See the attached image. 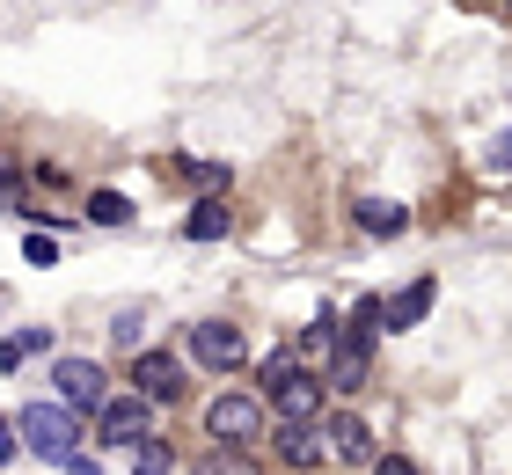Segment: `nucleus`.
I'll return each mask as SVG.
<instances>
[{"label":"nucleus","instance_id":"f257e3e1","mask_svg":"<svg viewBox=\"0 0 512 475\" xmlns=\"http://www.w3.org/2000/svg\"><path fill=\"white\" fill-rule=\"evenodd\" d=\"M256 388L278 417H322V395H330V380L300 366V351H271L264 366H256Z\"/></svg>","mask_w":512,"mask_h":475},{"label":"nucleus","instance_id":"f03ea898","mask_svg":"<svg viewBox=\"0 0 512 475\" xmlns=\"http://www.w3.org/2000/svg\"><path fill=\"white\" fill-rule=\"evenodd\" d=\"M15 439L30 446V454H44V461H74L81 454V417L66 410V402H22V417H15Z\"/></svg>","mask_w":512,"mask_h":475},{"label":"nucleus","instance_id":"7ed1b4c3","mask_svg":"<svg viewBox=\"0 0 512 475\" xmlns=\"http://www.w3.org/2000/svg\"><path fill=\"white\" fill-rule=\"evenodd\" d=\"M374 337H381V307H374V300H359V307H352V329L337 337V359L322 366V380H330L337 395H359V388H366V359H374Z\"/></svg>","mask_w":512,"mask_h":475},{"label":"nucleus","instance_id":"20e7f679","mask_svg":"<svg viewBox=\"0 0 512 475\" xmlns=\"http://www.w3.org/2000/svg\"><path fill=\"white\" fill-rule=\"evenodd\" d=\"M183 366L235 373V366H249V337L235 322H191V329H183Z\"/></svg>","mask_w":512,"mask_h":475},{"label":"nucleus","instance_id":"39448f33","mask_svg":"<svg viewBox=\"0 0 512 475\" xmlns=\"http://www.w3.org/2000/svg\"><path fill=\"white\" fill-rule=\"evenodd\" d=\"M205 432H213L220 446H256V432H264V395H220L213 410H205Z\"/></svg>","mask_w":512,"mask_h":475},{"label":"nucleus","instance_id":"423d86ee","mask_svg":"<svg viewBox=\"0 0 512 475\" xmlns=\"http://www.w3.org/2000/svg\"><path fill=\"white\" fill-rule=\"evenodd\" d=\"M96 432H103V446H139V439H154V402H147V395H110L103 410H96Z\"/></svg>","mask_w":512,"mask_h":475},{"label":"nucleus","instance_id":"0eeeda50","mask_svg":"<svg viewBox=\"0 0 512 475\" xmlns=\"http://www.w3.org/2000/svg\"><path fill=\"white\" fill-rule=\"evenodd\" d=\"M132 395L183 402V359H176V351H139V359H132Z\"/></svg>","mask_w":512,"mask_h":475},{"label":"nucleus","instance_id":"6e6552de","mask_svg":"<svg viewBox=\"0 0 512 475\" xmlns=\"http://www.w3.org/2000/svg\"><path fill=\"white\" fill-rule=\"evenodd\" d=\"M52 380H59V402H66V410H74V417H88V410H103V366L96 359H59L52 366Z\"/></svg>","mask_w":512,"mask_h":475},{"label":"nucleus","instance_id":"1a4fd4ad","mask_svg":"<svg viewBox=\"0 0 512 475\" xmlns=\"http://www.w3.org/2000/svg\"><path fill=\"white\" fill-rule=\"evenodd\" d=\"M271 454L286 461V468H315L322 454H330V439H322V424H315V417H278Z\"/></svg>","mask_w":512,"mask_h":475},{"label":"nucleus","instance_id":"9d476101","mask_svg":"<svg viewBox=\"0 0 512 475\" xmlns=\"http://www.w3.org/2000/svg\"><path fill=\"white\" fill-rule=\"evenodd\" d=\"M322 439H330V454H337V461H352V468L374 461V432H366V417H359V410H330V432H322Z\"/></svg>","mask_w":512,"mask_h":475},{"label":"nucleus","instance_id":"9b49d317","mask_svg":"<svg viewBox=\"0 0 512 475\" xmlns=\"http://www.w3.org/2000/svg\"><path fill=\"white\" fill-rule=\"evenodd\" d=\"M337 337H344V329H337V307H315V322L308 329H300V366H308V373H322V366H330L337 359Z\"/></svg>","mask_w":512,"mask_h":475},{"label":"nucleus","instance_id":"f8f14e48","mask_svg":"<svg viewBox=\"0 0 512 475\" xmlns=\"http://www.w3.org/2000/svg\"><path fill=\"white\" fill-rule=\"evenodd\" d=\"M432 300H439V285H432V278H410L403 293L381 307V329H417V322L432 315Z\"/></svg>","mask_w":512,"mask_h":475},{"label":"nucleus","instance_id":"ddd939ff","mask_svg":"<svg viewBox=\"0 0 512 475\" xmlns=\"http://www.w3.org/2000/svg\"><path fill=\"white\" fill-rule=\"evenodd\" d=\"M352 220H359L366 234H403V227H410V212L395 205V198H359V205H352Z\"/></svg>","mask_w":512,"mask_h":475},{"label":"nucleus","instance_id":"4468645a","mask_svg":"<svg viewBox=\"0 0 512 475\" xmlns=\"http://www.w3.org/2000/svg\"><path fill=\"white\" fill-rule=\"evenodd\" d=\"M227 227H235V212L220 198H205V205H191V220H183V242H220Z\"/></svg>","mask_w":512,"mask_h":475},{"label":"nucleus","instance_id":"2eb2a0df","mask_svg":"<svg viewBox=\"0 0 512 475\" xmlns=\"http://www.w3.org/2000/svg\"><path fill=\"white\" fill-rule=\"evenodd\" d=\"M44 351H52V329H15V337L0 344V366H8V373H22L30 359H44Z\"/></svg>","mask_w":512,"mask_h":475},{"label":"nucleus","instance_id":"dca6fc26","mask_svg":"<svg viewBox=\"0 0 512 475\" xmlns=\"http://www.w3.org/2000/svg\"><path fill=\"white\" fill-rule=\"evenodd\" d=\"M88 220H96V227H125L132 198H125V190H96V198H88Z\"/></svg>","mask_w":512,"mask_h":475},{"label":"nucleus","instance_id":"f3484780","mask_svg":"<svg viewBox=\"0 0 512 475\" xmlns=\"http://www.w3.org/2000/svg\"><path fill=\"white\" fill-rule=\"evenodd\" d=\"M198 475H256V461L242 446H213V454H198Z\"/></svg>","mask_w":512,"mask_h":475},{"label":"nucleus","instance_id":"a211bd4d","mask_svg":"<svg viewBox=\"0 0 512 475\" xmlns=\"http://www.w3.org/2000/svg\"><path fill=\"white\" fill-rule=\"evenodd\" d=\"M169 468H176V454H169L161 439H139V446H132V475H169Z\"/></svg>","mask_w":512,"mask_h":475},{"label":"nucleus","instance_id":"6ab92c4d","mask_svg":"<svg viewBox=\"0 0 512 475\" xmlns=\"http://www.w3.org/2000/svg\"><path fill=\"white\" fill-rule=\"evenodd\" d=\"M183 176H191L205 198H220V190H227V169H220V161H183Z\"/></svg>","mask_w":512,"mask_h":475},{"label":"nucleus","instance_id":"aec40b11","mask_svg":"<svg viewBox=\"0 0 512 475\" xmlns=\"http://www.w3.org/2000/svg\"><path fill=\"white\" fill-rule=\"evenodd\" d=\"M22 256H30L37 271H52V264H59V242H52V234H30V242H22Z\"/></svg>","mask_w":512,"mask_h":475},{"label":"nucleus","instance_id":"412c9836","mask_svg":"<svg viewBox=\"0 0 512 475\" xmlns=\"http://www.w3.org/2000/svg\"><path fill=\"white\" fill-rule=\"evenodd\" d=\"M374 475H425V468L403 461V454H374Z\"/></svg>","mask_w":512,"mask_h":475},{"label":"nucleus","instance_id":"4be33fe9","mask_svg":"<svg viewBox=\"0 0 512 475\" xmlns=\"http://www.w3.org/2000/svg\"><path fill=\"white\" fill-rule=\"evenodd\" d=\"M0 461H15V424L0 417Z\"/></svg>","mask_w":512,"mask_h":475},{"label":"nucleus","instance_id":"5701e85b","mask_svg":"<svg viewBox=\"0 0 512 475\" xmlns=\"http://www.w3.org/2000/svg\"><path fill=\"white\" fill-rule=\"evenodd\" d=\"M8 183H22V169H15V161H8V154H0V190H8Z\"/></svg>","mask_w":512,"mask_h":475}]
</instances>
